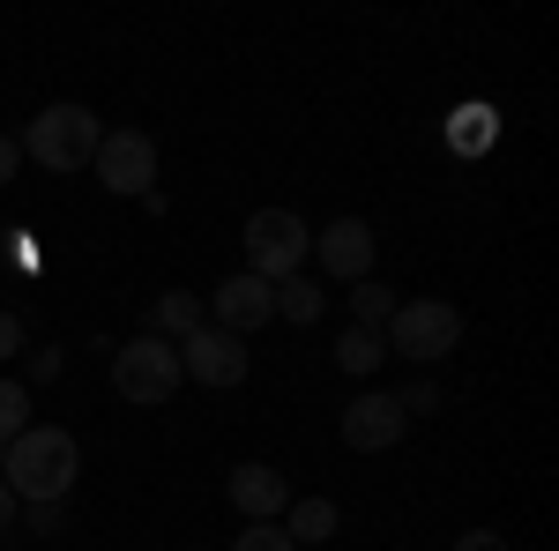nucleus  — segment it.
Wrapping results in <instances>:
<instances>
[{"mask_svg": "<svg viewBox=\"0 0 559 551\" xmlns=\"http://www.w3.org/2000/svg\"><path fill=\"white\" fill-rule=\"evenodd\" d=\"M306 254H313V231H306L292 209H254L247 216V276L284 284V276L306 268Z\"/></svg>", "mask_w": 559, "mask_h": 551, "instance_id": "20e7f679", "label": "nucleus"}, {"mask_svg": "<svg viewBox=\"0 0 559 551\" xmlns=\"http://www.w3.org/2000/svg\"><path fill=\"white\" fill-rule=\"evenodd\" d=\"M224 500L247 514V522H284V507H292V477H284L276 463H239L231 484H224Z\"/></svg>", "mask_w": 559, "mask_h": 551, "instance_id": "9b49d317", "label": "nucleus"}, {"mask_svg": "<svg viewBox=\"0 0 559 551\" xmlns=\"http://www.w3.org/2000/svg\"><path fill=\"white\" fill-rule=\"evenodd\" d=\"M373 254H381V239H373L366 216H336L329 231H313V261H321V276H336V284H366V276H373Z\"/></svg>", "mask_w": 559, "mask_h": 551, "instance_id": "6e6552de", "label": "nucleus"}, {"mask_svg": "<svg viewBox=\"0 0 559 551\" xmlns=\"http://www.w3.org/2000/svg\"><path fill=\"white\" fill-rule=\"evenodd\" d=\"M210 321V306L194 291H165V298H150V313H142V336H165V343H187L194 328Z\"/></svg>", "mask_w": 559, "mask_h": 551, "instance_id": "f8f14e48", "label": "nucleus"}, {"mask_svg": "<svg viewBox=\"0 0 559 551\" xmlns=\"http://www.w3.org/2000/svg\"><path fill=\"white\" fill-rule=\"evenodd\" d=\"M31 432V387L23 381H0V447Z\"/></svg>", "mask_w": 559, "mask_h": 551, "instance_id": "f3484780", "label": "nucleus"}, {"mask_svg": "<svg viewBox=\"0 0 559 551\" xmlns=\"http://www.w3.org/2000/svg\"><path fill=\"white\" fill-rule=\"evenodd\" d=\"M455 551H515V544H508L500 529H463V537H455Z\"/></svg>", "mask_w": 559, "mask_h": 551, "instance_id": "6ab92c4d", "label": "nucleus"}, {"mask_svg": "<svg viewBox=\"0 0 559 551\" xmlns=\"http://www.w3.org/2000/svg\"><path fill=\"white\" fill-rule=\"evenodd\" d=\"M381 358H388L381 328H358V321H350V328H344V343H336V366H344L350 381H366V373H373Z\"/></svg>", "mask_w": 559, "mask_h": 551, "instance_id": "2eb2a0df", "label": "nucleus"}, {"mask_svg": "<svg viewBox=\"0 0 559 551\" xmlns=\"http://www.w3.org/2000/svg\"><path fill=\"white\" fill-rule=\"evenodd\" d=\"M112 387L142 403V410H157V403H173L179 395V350L165 336H134L112 350Z\"/></svg>", "mask_w": 559, "mask_h": 551, "instance_id": "39448f33", "label": "nucleus"}, {"mask_svg": "<svg viewBox=\"0 0 559 551\" xmlns=\"http://www.w3.org/2000/svg\"><path fill=\"white\" fill-rule=\"evenodd\" d=\"M403 403L388 395V387H366V395H350V410L336 418V432H344L350 455H381V447H395L403 440Z\"/></svg>", "mask_w": 559, "mask_h": 551, "instance_id": "9d476101", "label": "nucleus"}, {"mask_svg": "<svg viewBox=\"0 0 559 551\" xmlns=\"http://www.w3.org/2000/svg\"><path fill=\"white\" fill-rule=\"evenodd\" d=\"M231 551H299V544L284 537V522H247V529L231 537Z\"/></svg>", "mask_w": 559, "mask_h": 551, "instance_id": "a211bd4d", "label": "nucleus"}, {"mask_svg": "<svg viewBox=\"0 0 559 551\" xmlns=\"http://www.w3.org/2000/svg\"><path fill=\"white\" fill-rule=\"evenodd\" d=\"M381 343L395 358H411V366H440V358H455V343H463V306H448V298H411V306L388 313Z\"/></svg>", "mask_w": 559, "mask_h": 551, "instance_id": "7ed1b4c3", "label": "nucleus"}, {"mask_svg": "<svg viewBox=\"0 0 559 551\" xmlns=\"http://www.w3.org/2000/svg\"><path fill=\"white\" fill-rule=\"evenodd\" d=\"M90 171H97V187H105V194H128V202L157 194V134H142V128H105V142H97Z\"/></svg>", "mask_w": 559, "mask_h": 551, "instance_id": "423d86ee", "label": "nucleus"}, {"mask_svg": "<svg viewBox=\"0 0 559 551\" xmlns=\"http://www.w3.org/2000/svg\"><path fill=\"white\" fill-rule=\"evenodd\" d=\"M276 313H284L292 328H313V321L329 313V291H321L313 276H284V284H276Z\"/></svg>", "mask_w": 559, "mask_h": 551, "instance_id": "4468645a", "label": "nucleus"}, {"mask_svg": "<svg viewBox=\"0 0 559 551\" xmlns=\"http://www.w3.org/2000/svg\"><path fill=\"white\" fill-rule=\"evenodd\" d=\"M0 477H8V492H15L23 507L68 500L75 477H83V447H75V432H60V424H31L23 440L0 447Z\"/></svg>", "mask_w": 559, "mask_h": 551, "instance_id": "f257e3e1", "label": "nucleus"}, {"mask_svg": "<svg viewBox=\"0 0 559 551\" xmlns=\"http://www.w3.org/2000/svg\"><path fill=\"white\" fill-rule=\"evenodd\" d=\"M350 313H358V328H388V313H395V291L388 284H350Z\"/></svg>", "mask_w": 559, "mask_h": 551, "instance_id": "dca6fc26", "label": "nucleus"}, {"mask_svg": "<svg viewBox=\"0 0 559 551\" xmlns=\"http://www.w3.org/2000/svg\"><path fill=\"white\" fill-rule=\"evenodd\" d=\"M15 522V492H8V477H0V529Z\"/></svg>", "mask_w": 559, "mask_h": 551, "instance_id": "b1692460", "label": "nucleus"}, {"mask_svg": "<svg viewBox=\"0 0 559 551\" xmlns=\"http://www.w3.org/2000/svg\"><path fill=\"white\" fill-rule=\"evenodd\" d=\"M173 350H179V381H202V387H239L247 381V343L210 328V321L187 343H173Z\"/></svg>", "mask_w": 559, "mask_h": 551, "instance_id": "0eeeda50", "label": "nucleus"}, {"mask_svg": "<svg viewBox=\"0 0 559 551\" xmlns=\"http://www.w3.org/2000/svg\"><path fill=\"white\" fill-rule=\"evenodd\" d=\"M395 403H403V418H411V410H432V403H440V387H432V381H418L411 395H395Z\"/></svg>", "mask_w": 559, "mask_h": 551, "instance_id": "412c9836", "label": "nucleus"}, {"mask_svg": "<svg viewBox=\"0 0 559 551\" xmlns=\"http://www.w3.org/2000/svg\"><path fill=\"white\" fill-rule=\"evenodd\" d=\"M15 171H23V149H15V134H0V187H8Z\"/></svg>", "mask_w": 559, "mask_h": 551, "instance_id": "5701e85b", "label": "nucleus"}, {"mask_svg": "<svg viewBox=\"0 0 559 551\" xmlns=\"http://www.w3.org/2000/svg\"><path fill=\"white\" fill-rule=\"evenodd\" d=\"M284 537L292 544H336V500H321V492L313 500H292L284 507Z\"/></svg>", "mask_w": 559, "mask_h": 551, "instance_id": "ddd939ff", "label": "nucleus"}, {"mask_svg": "<svg viewBox=\"0 0 559 551\" xmlns=\"http://www.w3.org/2000/svg\"><path fill=\"white\" fill-rule=\"evenodd\" d=\"M31 529L52 537V529H60V500H38V507H31Z\"/></svg>", "mask_w": 559, "mask_h": 551, "instance_id": "4be33fe9", "label": "nucleus"}, {"mask_svg": "<svg viewBox=\"0 0 559 551\" xmlns=\"http://www.w3.org/2000/svg\"><path fill=\"white\" fill-rule=\"evenodd\" d=\"M15 350H23V321L0 306V358H15Z\"/></svg>", "mask_w": 559, "mask_h": 551, "instance_id": "aec40b11", "label": "nucleus"}, {"mask_svg": "<svg viewBox=\"0 0 559 551\" xmlns=\"http://www.w3.org/2000/svg\"><path fill=\"white\" fill-rule=\"evenodd\" d=\"M97 142H105V128H97V112H90V105H45L38 120L15 134V149H23V157H38L45 171H90Z\"/></svg>", "mask_w": 559, "mask_h": 551, "instance_id": "f03ea898", "label": "nucleus"}, {"mask_svg": "<svg viewBox=\"0 0 559 551\" xmlns=\"http://www.w3.org/2000/svg\"><path fill=\"white\" fill-rule=\"evenodd\" d=\"M210 306V328H224V336H254V328H269L276 321V284H261V276H231V284H216V298H202Z\"/></svg>", "mask_w": 559, "mask_h": 551, "instance_id": "1a4fd4ad", "label": "nucleus"}]
</instances>
